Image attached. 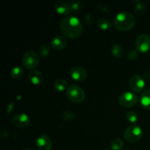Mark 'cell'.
Returning a JSON list of instances; mask_svg holds the SVG:
<instances>
[{"instance_id": "1", "label": "cell", "mask_w": 150, "mask_h": 150, "mask_svg": "<svg viewBox=\"0 0 150 150\" xmlns=\"http://www.w3.org/2000/svg\"><path fill=\"white\" fill-rule=\"evenodd\" d=\"M60 29L65 37L70 39H76L82 33L83 26L78 18L67 16L60 22Z\"/></svg>"}, {"instance_id": "2", "label": "cell", "mask_w": 150, "mask_h": 150, "mask_svg": "<svg viewBox=\"0 0 150 150\" xmlns=\"http://www.w3.org/2000/svg\"><path fill=\"white\" fill-rule=\"evenodd\" d=\"M136 18L128 12H121L116 16L114 24L119 31L131 30L136 25Z\"/></svg>"}, {"instance_id": "3", "label": "cell", "mask_w": 150, "mask_h": 150, "mask_svg": "<svg viewBox=\"0 0 150 150\" xmlns=\"http://www.w3.org/2000/svg\"><path fill=\"white\" fill-rule=\"evenodd\" d=\"M67 97L68 100L74 103H80L85 100V92L80 86L71 85L67 88Z\"/></svg>"}, {"instance_id": "4", "label": "cell", "mask_w": 150, "mask_h": 150, "mask_svg": "<svg viewBox=\"0 0 150 150\" xmlns=\"http://www.w3.org/2000/svg\"><path fill=\"white\" fill-rule=\"evenodd\" d=\"M143 132L139 125H133L127 127L124 133L125 139L130 143H136L142 138Z\"/></svg>"}, {"instance_id": "5", "label": "cell", "mask_w": 150, "mask_h": 150, "mask_svg": "<svg viewBox=\"0 0 150 150\" xmlns=\"http://www.w3.org/2000/svg\"><path fill=\"white\" fill-rule=\"evenodd\" d=\"M22 64L26 69L36 68L40 64V57L37 53L33 51H29L26 52L22 59Z\"/></svg>"}, {"instance_id": "6", "label": "cell", "mask_w": 150, "mask_h": 150, "mask_svg": "<svg viewBox=\"0 0 150 150\" xmlns=\"http://www.w3.org/2000/svg\"><path fill=\"white\" fill-rule=\"evenodd\" d=\"M119 103L125 108H132L137 104L138 98L133 92H124L120 95Z\"/></svg>"}, {"instance_id": "7", "label": "cell", "mask_w": 150, "mask_h": 150, "mask_svg": "<svg viewBox=\"0 0 150 150\" xmlns=\"http://www.w3.org/2000/svg\"><path fill=\"white\" fill-rule=\"evenodd\" d=\"M135 45L139 53H147L150 50V37L146 34L139 35L135 42Z\"/></svg>"}, {"instance_id": "8", "label": "cell", "mask_w": 150, "mask_h": 150, "mask_svg": "<svg viewBox=\"0 0 150 150\" xmlns=\"http://www.w3.org/2000/svg\"><path fill=\"white\" fill-rule=\"evenodd\" d=\"M129 86L132 91L136 93H139L144 89L145 82L143 78L139 75H133L131 76L129 81Z\"/></svg>"}, {"instance_id": "9", "label": "cell", "mask_w": 150, "mask_h": 150, "mask_svg": "<svg viewBox=\"0 0 150 150\" xmlns=\"http://www.w3.org/2000/svg\"><path fill=\"white\" fill-rule=\"evenodd\" d=\"M12 124L18 128H24L30 123V118L25 114H19L14 116L11 120Z\"/></svg>"}, {"instance_id": "10", "label": "cell", "mask_w": 150, "mask_h": 150, "mask_svg": "<svg viewBox=\"0 0 150 150\" xmlns=\"http://www.w3.org/2000/svg\"><path fill=\"white\" fill-rule=\"evenodd\" d=\"M70 73L72 79L76 81H83L87 78V72L86 71V70L79 66L73 67L70 70Z\"/></svg>"}, {"instance_id": "11", "label": "cell", "mask_w": 150, "mask_h": 150, "mask_svg": "<svg viewBox=\"0 0 150 150\" xmlns=\"http://www.w3.org/2000/svg\"><path fill=\"white\" fill-rule=\"evenodd\" d=\"M36 145L39 150H51L52 148V142L45 134L40 135L37 139Z\"/></svg>"}, {"instance_id": "12", "label": "cell", "mask_w": 150, "mask_h": 150, "mask_svg": "<svg viewBox=\"0 0 150 150\" xmlns=\"http://www.w3.org/2000/svg\"><path fill=\"white\" fill-rule=\"evenodd\" d=\"M54 10L59 15H69L72 13V9L70 4L63 1H57L54 4Z\"/></svg>"}, {"instance_id": "13", "label": "cell", "mask_w": 150, "mask_h": 150, "mask_svg": "<svg viewBox=\"0 0 150 150\" xmlns=\"http://www.w3.org/2000/svg\"><path fill=\"white\" fill-rule=\"evenodd\" d=\"M29 79L33 84L40 85L43 82L44 75L40 70H32L29 74Z\"/></svg>"}, {"instance_id": "14", "label": "cell", "mask_w": 150, "mask_h": 150, "mask_svg": "<svg viewBox=\"0 0 150 150\" xmlns=\"http://www.w3.org/2000/svg\"><path fill=\"white\" fill-rule=\"evenodd\" d=\"M67 46V40L63 36H57L51 41V47L57 51H62Z\"/></svg>"}, {"instance_id": "15", "label": "cell", "mask_w": 150, "mask_h": 150, "mask_svg": "<svg viewBox=\"0 0 150 150\" xmlns=\"http://www.w3.org/2000/svg\"><path fill=\"white\" fill-rule=\"evenodd\" d=\"M140 102L145 109L150 110V89H146L142 94Z\"/></svg>"}, {"instance_id": "16", "label": "cell", "mask_w": 150, "mask_h": 150, "mask_svg": "<svg viewBox=\"0 0 150 150\" xmlns=\"http://www.w3.org/2000/svg\"><path fill=\"white\" fill-rule=\"evenodd\" d=\"M133 3H135V13L137 16H142L145 14L146 10V5L143 1H133Z\"/></svg>"}, {"instance_id": "17", "label": "cell", "mask_w": 150, "mask_h": 150, "mask_svg": "<svg viewBox=\"0 0 150 150\" xmlns=\"http://www.w3.org/2000/svg\"><path fill=\"white\" fill-rule=\"evenodd\" d=\"M53 86L58 92H63L67 88L68 83H67V81L64 80V79H59L54 82Z\"/></svg>"}, {"instance_id": "18", "label": "cell", "mask_w": 150, "mask_h": 150, "mask_svg": "<svg viewBox=\"0 0 150 150\" xmlns=\"http://www.w3.org/2000/svg\"><path fill=\"white\" fill-rule=\"evenodd\" d=\"M97 26L100 29L105 31L111 29L113 25L112 23L108 19L102 18H100L98 20V21H97Z\"/></svg>"}, {"instance_id": "19", "label": "cell", "mask_w": 150, "mask_h": 150, "mask_svg": "<svg viewBox=\"0 0 150 150\" xmlns=\"http://www.w3.org/2000/svg\"><path fill=\"white\" fill-rule=\"evenodd\" d=\"M111 54L114 56L115 58L120 59L124 54V50H123L122 47L121 45H118V44H114L112 47H111Z\"/></svg>"}, {"instance_id": "20", "label": "cell", "mask_w": 150, "mask_h": 150, "mask_svg": "<svg viewBox=\"0 0 150 150\" xmlns=\"http://www.w3.org/2000/svg\"><path fill=\"white\" fill-rule=\"evenodd\" d=\"M23 74H24L23 69L20 67H14L10 72V76L12 79H15V80H18V79H21L23 76Z\"/></svg>"}, {"instance_id": "21", "label": "cell", "mask_w": 150, "mask_h": 150, "mask_svg": "<svg viewBox=\"0 0 150 150\" xmlns=\"http://www.w3.org/2000/svg\"><path fill=\"white\" fill-rule=\"evenodd\" d=\"M50 52H51V45L48 43L43 44L41 45L38 49V53L39 55L42 57H46L49 55Z\"/></svg>"}, {"instance_id": "22", "label": "cell", "mask_w": 150, "mask_h": 150, "mask_svg": "<svg viewBox=\"0 0 150 150\" xmlns=\"http://www.w3.org/2000/svg\"><path fill=\"white\" fill-rule=\"evenodd\" d=\"M124 146V143L120 139H115L111 142V148L112 150H121Z\"/></svg>"}, {"instance_id": "23", "label": "cell", "mask_w": 150, "mask_h": 150, "mask_svg": "<svg viewBox=\"0 0 150 150\" xmlns=\"http://www.w3.org/2000/svg\"><path fill=\"white\" fill-rule=\"evenodd\" d=\"M126 118H127V121H129L130 122L134 123L138 120V114L134 111H129L126 114Z\"/></svg>"}, {"instance_id": "24", "label": "cell", "mask_w": 150, "mask_h": 150, "mask_svg": "<svg viewBox=\"0 0 150 150\" xmlns=\"http://www.w3.org/2000/svg\"><path fill=\"white\" fill-rule=\"evenodd\" d=\"M62 117L63 120H65V121H73V120H75V118H76L75 114L69 111H64V112L62 113Z\"/></svg>"}, {"instance_id": "25", "label": "cell", "mask_w": 150, "mask_h": 150, "mask_svg": "<svg viewBox=\"0 0 150 150\" xmlns=\"http://www.w3.org/2000/svg\"><path fill=\"white\" fill-rule=\"evenodd\" d=\"M70 7H71L72 12H73V13L79 11V10H80L82 7L81 2H80V1H71L70 4Z\"/></svg>"}, {"instance_id": "26", "label": "cell", "mask_w": 150, "mask_h": 150, "mask_svg": "<svg viewBox=\"0 0 150 150\" xmlns=\"http://www.w3.org/2000/svg\"><path fill=\"white\" fill-rule=\"evenodd\" d=\"M139 52L137 50H130L127 54V57L130 60H136L139 57Z\"/></svg>"}, {"instance_id": "27", "label": "cell", "mask_w": 150, "mask_h": 150, "mask_svg": "<svg viewBox=\"0 0 150 150\" xmlns=\"http://www.w3.org/2000/svg\"><path fill=\"white\" fill-rule=\"evenodd\" d=\"M83 20H84L85 23H87V24H90V23H92V20H93V19H92V16H91V14H87L84 17Z\"/></svg>"}, {"instance_id": "28", "label": "cell", "mask_w": 150, "mask_h": 150, "mask_svg": "<svg viewBox=\"0 0 150 150\" xmlns=\"http://www.w3.org/2000/svg\"><path fill=\"white\" fill-rule=\"evenodd\" d=\"M24 150H32V149H24Z\"/></svg>"}, {"instance_id": "29", "label": "cell", "mask_w": 150, "mask_h": 150, "mask_svg": "<svg viewBox=\"0 0 150 150\" xmlns=\"http://www.w3.org/2000/svg\"><path fill=\"white\" fill-rule=\"evenodd\" d=\"M103 150H108V149H103Z\"/></svg>"}]
</instances>
